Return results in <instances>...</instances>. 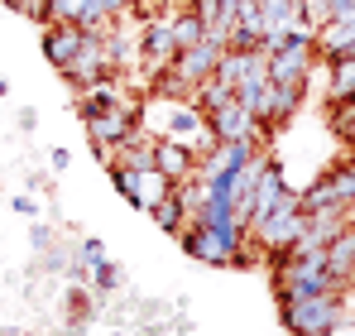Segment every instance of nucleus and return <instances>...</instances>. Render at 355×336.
I'll return each mask as SVG.
<instances>
[{"label": "nucleus", "instance_id": "nucleus-23", "mask_svg": "<svg viewBox=\"0 0 355 336\" xmlns=\"http://www.w3.org/2000/svg\"><path fill=\"white\" fill-rule=\"evenodd\" d=\"M351 159H355V154H351Z\"/></svg>", "mask_w": 355, "mask_h": 336}, {"label": "nucleus", "instance_id": "nucleus-17", "mask_svg": "<svg viewBox=\"0 0 355 336\" xmlns=\"http://www.w3.org/2000/svg\"><path fill=\"white\" fill-rule=\"evenodd\" d=\"M101 260H111L106 245H101L96 235H82V240H77V264H82V269H96Z\"/></svg>", "mask_w": 355, "mask_h": 336}, {"label": "nucleus", "instance_id": "nucleus-9", "mask_svg": "<svg viewBox=\"0 0 355 336\" xmlns=\"http://www.w3.org/2000/svg\"><path fill=\"white\" fill-rule=\"evenodd\" d=\"M254 72H269V62H264L259 49H226L211 77H216L221 87H231V92H236L240 82H245V77H254Z\"/></svg>", "mask_w": 355, "mask_h": 336}, {"label": "nucleus", "instance_id": "nucleus-4", "mask_svg": "<svg viewBox=\"0 0 355 336\" xmlns=\"http://www.w3.org/2000/svg\"><path fill=\"white\" fill-rule=\"evenodd\" d=\"M87 125V140H92V154L101 159L106 149H116V144H125L135 130H139V111L125 101V106H111V111H96L82 120Z\"/></svg>", "mask_w": 355, "mask_h": 336}, {"label": "nucleus", "instance_id": "nucleus-8", "mask_svg": "<svg viewBox=\"0 0 355 336\" xmlns=\"http://www.w3.org/2000/svg\"><path fill=\"white\" fill-rule=\"evenodd\" d=\"M288 197V178H284V168H279V159L269 154V164H264V178H259V187H254V207H250V226L245 230H254V226L264 221L279 202Z\"/></svg>", "mask_w": 355, "mask_h": 336}, {"label": "nucleus", "instance_id": "nucleus-3", "mask_svg": "<svg viewBox=\"0 0 355 336\" xmlns=\"http://www.w3.org/2000/svg\"><path fill=\"white\" fill-rule=\"evenodd\" d=\"M302 226H307V212H302L297 192L288 187V197H284L264 221L254 226V230H250V240L264 250V260H269V255H288V250L297 245V235H302Z\"/></svg>", "mask_w": 355, "mask_h": 336}, {"label": "nucleus", "instance_id": "nucleus-1", "mask_svg": "<svg viewBox=\"0 0 355 336\" xmlns=\"http://www.w3.org/2000/svg\"><path fill=\"white\" fill-rule=\"evenodd\" d=\"M279 317L293 336H336L346 322V293H317L279 303Z\"/></svg>", "mask_w": 355, "mask_h": 336}, {"label": "nucleus", "instance_id": "nucleus-15", "mask_svg": "<svg viewBox=\"0 0 355 336\" xmlns=\"http://www.w3.org/2000/svg\"><path fill=\"white\" fill-rule=\"evenodd\" d=\"M120 288H125V274H120L116 260H101L96 269H92V293L96 298H116Z\"/></svg>", "mask_w": 355, "mask_h": 336}, {"label": "nucleus", "instance_id": "nucleus-6", "mask_svg": "<svg viewBox=\"0 0 355 336\" xmlns=\"http://www.w3.org/2000/svg\"><path fill=\"white\" fill-rule=\"evenodd\" d=\"M106 72H116V62H111V49H106V39L101 34H87V44H82V53L72 58V67L62 72L77 92L82 87H92V82H101Z\"/></svg>", "mask_w": 355, "mask_h": 336}, {"label": "nucleus", "instance_id": "nucleus-12", "mask_svg": "<svg viewBox=\"0 0 355 336\" xmlns=\"http://www.w3.org/2000/svg\"><path fill=\"white\" fill-rule=\"evenodd\" d=\"M355 96V58L327 62V106L331 101H351Z\"/></svg>", "mask_w": 355, "mask_h": 336}, {"label": "nucleus", "instance_id": "nucleus-5", "mask_svg": "<svg viewBox=\"0 0 355 336\" xmlns=\"http://www.w3.org/2000/svg\"><path fill=\"white\" fill-rule=\"evenodd\" d=\"M221 53H226V44H221V39H211V34H207V39H197L192 49H182V53L173 58L178 82H182L187 92H197V87H202V82H207V77L216 72Z\"/></svg>", "mask_w": 355, "mask_h": 336}, {"label": "nucleus", "instance_id": "nucleus-19", "mask_svg": "<svg viewBox=\"0 0 355 336\" xmlns=\"http://www.w3.org/2000/svg\"><path fill=\"white\" fill-rule=\"evenodd\" d=\"M10 207H15V212H19V217H34V212H39V207H34V197H24V192H19V197H15V202H10Z\"/></svg>", "mask_w": 355, "mask_h": 336}, {"label": "nucleus", "instance_id": "nucleus-16", "mask_svg": "<svg viewBox=\"0 0 355 336\" xmlns=\"http://www.w3.org/2000/svg\"><path fill=\"white\" fill-rule=\"evenodd\" d=\"M149 217L159 221V230H168V235H178V230L187 226V212L178 207V197H173V192H168L164 202H154V207H149Z\"/></svg>", "mask_w": 355, "mask_h": 336}, {"label": "nucleus", "instance_id": "nucleus-7", "mask_svg": "<svg viewBox=\"0 0 355 336\" xmlns=\"http://www.w3.org/2000/svg\"><path fill=\"white\" fill-rule=\"evenodd\" d=\"M82 44H87V29L82 24H44V58L58 72L72 67V58L82 53Z\"/></svg>", "mask_w": 355, "mask_h": 336}, {"label": "nucleus", "instance_id": "nucleus-10", "mask_svg": "<svg viewBox=\"0 0 355 336\" xmlns=\"http://www.w3.org/2000/svg\"><path fill=\"white\" fill-rule=\"evenodd\" d=\"M317 58L336 62V58H355V15H341L331 24L317 29Z\"/></svg>", "mask_w": 355, "mask_h": 336}, {"label": "nucleus", "instance_id": "nucleus-11", "mask_svg": "<svg viewBox=\"0 0 355 336\" xmlns=\"http://www.w3.org/2000/svg\"><path fill=\"white\" fill-rule=\"evenodd\" d=\"M154 168L168 178V183H187L197 173V154L178 140H154Z\"/></svg>", "mask_w": 355, "mask_h": 336}, {"label": "nucleus", "instance_id": "nucleus-13", "mask_svg": "<svg viewBox=\"0 0 355 336\" xmlns=\"http://www.w3.org/2000/svg\"><path fill=\"white\" fill-rule=\"evenodd\" d=\"M207 192H211V187H207L202 178H187V183H173V197H178V207L187 212V221H197V217H202V207H207Z\"/></svg>", "mask_w": 355, "mask_h": 336}, {"label": "nucleus", "instance_id": "nucleus-18", "mask_svg": "<svg viewBox=\"0 0 355 336\" xmlns=\"http://www.w3.org/2000/svg\"><path fill=\"white\" fill-rule=\"evenodd\" d=\"M331 19V0H302V24L307 29H322Z\"/></svg>", "mask_w": 355, "mask_h": 336}, {"label": "nucleus", "instance_id": "nucleus-14", "mask_svg": "<svg viewBox=\"0 0 355 336\" xmlns=\"http://www.w3.org/2000/svg\"><path fill=\"white\" fill-rule=\"evenodd\" d=\"M297 202H302V212L312 217V212H327V207H341L336 202V192H331V173H322L307 192H297Z\"/></svg>", "mask_w": 355, "mask_h": 336}, {"label": "nucleus", "instance_id": "nucleus-2", "mask_svg": "<svg viewBox=\"0 0 355 336\" xmlns=\"http://www.w3.org/2000/svg\"><path fill=\"white\" fill-rule=\"evenodd\" d=\"M269 62V82H293V87H307V77H312V67H317V29H293V34H284V44L274 49V53H264Z\"/></svg>", "mask_w": 355, "mask_h": 336}, {"label": "nucleus", "instance_id": "nucleus-21", "mask_svg": "<svg viewBox=\"0 0 355 336\" xmlns=\"http://www.w3.org/2000/svg\"><path fill=\"white\" fill-rule=\"evenodd\" d=\"M139 5H144V0H130V10H139Z\"/></svg>", "mask_w": 355, "mask_h": 336}, {"label": "nucleus", "instance_id": "nucleus-22", "mask_svg": "<svg viewBox=\"0 0 355 336\" xmlns=\"http://www.w3.org/2000/svg\"><path fill=\"white\" fill-rule=\"evenodd\" d=\"M0 96H5V77H0Z\"/></svg>", "mask_w": 355, "mask_h": 336}, {"label": "nucleus", "instance_id": "nucleus-20", "mask_svg": "<svg viewBox=\"0 0 355 336\" xmlns=\"http://www.w3.org/2000/svg\"><path fill=\"white\" fill-rule=\"evenodd\" d=\"M19 125H24V130H34V125H39V111H29V106H24V111H19Z\"/></svg>", "mask_w": 355, "mask_h": 336}]
</instances>
